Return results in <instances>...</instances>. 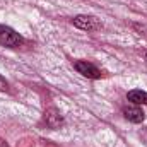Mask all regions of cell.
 I'll return each instance as SVG.
<instances>
[{
	"instance_id": "6da1fadb",
	"label": "cell",
	"mask_w": 147,
	"mask_h": 147,
	"mask_svg": "<svg viewBox=\"0 0 147 147\" xmlns=\"http://www.w3.org/2000/svg\"><path fill=\"white\" fill-rule=\"evenodd\" d=\"M0 45L9 46V48H16L22 45V36L19 33H16L12 28L7 26H0Z\"/></svg>"
},
{
	"instance_id": "7a4b0ae2",
	"label": "cell",
	"mask_w": 147,
	"mask_h": 147,
	"mask_svg": "<svg viewBox=\"0 0 147 147\" xmlns=\"http://www.w3.org/2000/svg\"><path fill=\"white\" fill-rule=\"evenodd\" d=\"M72 22L75 28H79L82 31H98V29H101V22L94 16H75L72 19Z\"/></svg>"
},
{
	"instance_id": "3957f363",
	"label": "cell",
	"mask_w": 147,
	"mask_h": 147,
	"mask_svg": "<svg viewBox=\"0 0 147 147\" xmlns=\"http://www.w3.org/2000/svg\"><path fill=\"white\" fill-rule=\"evenodd\" d=\"M74 67H75L77 72L82 74V75L87 77V79H99V77L103 75L101 70H99L94 63L86 62V60H77V62H74Z\"/></svg>"
},
{
	"instance_id": "277c9868",
	"label": "cell",
	"mask_w": 147,
	"mask_h": 147,
	"mask_svg": "<svg viewBox=\"0 0 147 147\" xmlns=\"http://www.w3.org/2000/svg\"><path fill=\"white\" fill-rule=\"evenodd\" d=\"M45 123L50 128H60L63 125V116L57 108H48L45 111Z\"/></svg>"
},
{
	"instance_id": "5b68a950",
	"label": "cell",
	"mask_w": 147,
	"mask_h": 147,
	"mask_svg": "<svg viewBox=\"0 0 147 147\" xmlns=\"http://www.w3.org/2000/svg\"><path fill=\"white\" fill-rule=\"evenodd\" d=\"M123 116L128 121H132V123H142L144 118H146V113L140 110L137 105H128V106L123 108Z\"/></svg>"
},
{
	"instance_id": "8992f818",
	"label": "cell",
	"mask_w": 147,
	"mask_h": 147,
	"mask_svg": "<svg viewBox=\"0 0 147 147\" xmlns=\"http://www.w3.org/2000/svg\"><path fill=\"white\" fill-rule=\"evenodd\" d=\"M127 99L134 105H147V92L146 91H140V89H134L127 94Z\"/></svg>"
},
{
	"instance_id": "52a82bcc",
	"label": "cell",
	"mask_w": 147,
	"mask_h": 147,
	"mask_svg": "<svg viewBox=\"0 0 147 147\" xmlns=\"http://www.w3.org/2000/svg\"><path fill=\"white\" fill-rule=\"evenodd\" d=\"M0 91H9V82L0 75Z\"/></svg>"
},
{
	"instance_id": "ba28073f",
	"label": "cell",
	"mask_w": 147,
	"mask_h": 147,
	"mask_svg": "<svg viewBox=\"0 0 147 147\" xmlns=\"http://www.w3.org/2000/svg\"><path fill=\"white\" fill-rule=\"evenodd\" d=\"M146 63H147V53H146Z\"/></svg>"
}]
</instances>
